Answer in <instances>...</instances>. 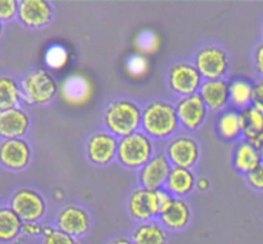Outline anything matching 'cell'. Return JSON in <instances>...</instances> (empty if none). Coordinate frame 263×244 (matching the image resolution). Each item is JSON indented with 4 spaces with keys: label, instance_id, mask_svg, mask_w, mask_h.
I'll return each mask as SVG.
<instances>
[{
    "label": "cell",
    "instance_id": "b9f144b4",
    "mask_svg": "<svg viewBox=\"0 0 263 244\" xmlns=\"http://www.w3.org/2000/svg\"><path fill=\"white\" fill-rule=\"evenodd\" d=\"M262 33H263V23H262Z\"/></svg>",
    "mask_w": 263,
    "mask_h": 244
},
{
    "label": "cell",
    "instance_id": "2e32d148",
    "mask_svg": "<svg viewBox=\"0 0 263 244\" xmlns=\"http://www.w3.org/2000/svg\"><path fill=\"white\" fill-rule=\"evenodd\" d=\"M30 128V117L20 107L0 112V138L22 139Z\"/></svg>",
    "mask_w": 263,
    "mask_h": 244
},
{
    "label": "cell",
    "instance_id": "4dcf8cb0",
    "mask_svg": "<svg viewBox=\"0 0 263 244\" xmlns=\"http://www.w3.org/2000/svg\"><path fill=\"white\" fill-rule=\"evenodd\" d=\"M18 14V2L15 0H0V21H12Z\"/></svg>",
    "mask_w": 263,
    "mask_h": 244
},
{
    "label": "cell",
    "instance_id": "74e56055",
    "mask_svg": "<svg viewBox=\"0 0 263 244\" xmlns=\"http://www.w3.org/2000/svg\"><path fill=\"white\" fill-rule=\"evenodd\" d=\"M108 244H134V241L127 236H117V238L108 241Z\"/></svg>",
    "mask_w": 263,
    "mask_h": 244
},
{
    "label": "cell",
    "instance_id": "7c38bea8",
    "mask_svg": "<svg viewBox=\"0 0 263 244\" xmlns=\"http://www.w3.org/2000/svg\"><path fill=\"white\" fill-rule=\"evenodd\" d=\"M167 158L175 167L192 168L199 159V146L190 136L180 135L167 145Z\"/></svg>",
    "mask_w": 263,
    "mask_h": 244
},
{
    "label": "cell",
    "instance_id": "4fadbf2b",
    "mask_svg": "<svg viewBox=\"0 0 263 244\" xmlns=\"http://www.w3.org/2000/svg\"><path fill=\"white\" fill-rule=\"evenodd\" d=\"M57 228L73 238L84 236L90 229L89 213L79 205H66L57 216Z\"/></svg>",
    "mask_w": 263,
    "mask_h": 244
},
{
    "label": "cell",
    "instance_id": "d6986e66",
    "mask_svg": "<svg viewBox=\"0 0 263 244\" xmlns=\"http://www.w3.org/2000/svg\"><path fill=\"white\" fill-rule=\"evenodd\" d=\"M131 240L134 244H167L168 233L162 223L151 220L134 229Z\"/></svg>",
    "mask_w": 263,
    "mask_h": 244
},
{
    "label": "cell",
    "instance_id": "d4e9b609",
    "mask_svg": "<svg viewBox=\"0 0 263 244\" xmlns=\"http://www.w3.org/2000/svg\"><path fill=\"white\" fill-rule=\"evenodd\" d=\"M22 95L17 80L9 74H0V112L17 108Z\"/></svg>",
    "mask_w": 263,
    "mask_h": 244
},
{
    "label": "cell",
    "instance_id": "4316f807",
    "mask_svg": "<svg viewBox=\"0 0 263 244\" xmlns=\"http://www.w3.org/2000/svg\"><path fill=\"white\" fill-rule=\"evenodd\" d=\"M90 85L84 77L72 76L63 84V95L71 103H81L89 97Z\"/></svg>",
    "mask_w": 263,
    "mask_h": 244
},
{
    "label": "cell",
    "instance_id": "f546056e",
    "mask_svg": "<svg viewBox=\"0 0 263 244\" xmlns=\"http://www.w3.org/2000/svg\"><path fill=\"white\" fill-rule=\"evenodd\" d=\"M156 197H157V205H158V216H162L163 213H166L170 208L174 204L175 199L176 198L166 189V187H162V189L156 190Z\"/></svg>",
    "mask_w": 263,
    "mask_h": 244
},
{
    "label": "cell",
    "instance_id": "1f68e13d",
    "mask_svg": "<svg viewBox=\"0 0 263 244\" xmlns=\"http://www.w3.org/2000/svg\"><path fill=\"white\" fill-rule=\"evenodd\" d=\"M247 181L254 190L263 192V161L253 172L247 175Z\"/></svg>",
    "mask_w": 263,
    "mask_h": 244
},
{
    "label": "cell",
    "instance_id": "8fae6325",
    "mask_svg": "<svg viewBox=\"0 0 263 244\" xmlns=\"http://www.w3.org/2000/svg\"><path fill=\"white\" fill-rule=\"evenodd\" d=\"M17 18L25 27L39 30L51 22L53 9L44 0H21L18 2Z\"/></svg>",
    "mask_w": 263,
    "mask_h": 244
},
{
    "label": "cell",
    "instance_id": "9c48e42d",
    "mask_svg": "<svg viewBox=\"0 0 263 244\" xmlns=\"http://www.w3.org/2000/svg\"><path fill=\"white\" fill-rule=\"evenodd\" d=\"M31 161V148L25 139L0 141V166L9 171H22Z\"/></svg>",
    "mask_w": 263,
    "mask_h": 244
},
{
    "label": "cell",
    "instance_id": "ffe728a7",
    "mask_svg": "<svg viewBox=\"0 0 263 244\" xmlns=\"http://www.w3.org/2000/svg\"><path fill=\"white\" fill-rule=\"evenodd\" d=\"M197 185L195 175L190 168H182V167H171L168 179L166 182V189L172 195L184 197L189 194L194 186Z\"/></svg>",
    "mask_w": 263,
    "mask_h": 244
},
{
    "label": "cell",
    "instance_id": "7402d4cb",
    "mask_svg": "<svg viewBox=\"0 0 263 244\" xmlns=\"http://www.w3.org/2000/svg\"><path fill=\"white\" fill-rule=\"evenodd\" d=\"M243 115L240 110L228 109L220 116L217 121V131L225 140H236L243 135Z\"/></svg>",
    "mask_w": 263,
    "mask_h": 244
},
{
    "label": "cell",
    "instance_id": "ab89813d",
    "mask_svg": "<svg viewBox=\"0 0 263 244\" xmlns=\"http://www.w3.org/2000/svg\"><path fill=\"white\" fill-rule=\"evenodd\" d=\"M254 146H256V148L258 149L259 154H261V157H262V159H263V135L261 136V139H259V140L257 141V144Z\"/></svg>",
    "mask_w": 263,
    "mask_h": 244
},
{
    "label": "cell",
    "instance_id": "e575fe53",
    "mask_svg": "<svg viewBox=\"0 0 263 244\" xmlns=\"http://www.w3.org/2000/svg\"><path fill=\"white\" fill-rule=\"evenodd\" d=\"M138 45L141 50L152 51L157 45V40L154 33L152 32H143L138 39Z\"/></svg>",
    "mask_w": 263,
    "mask_h": 244
},
{
    "label": "cell",
    "instance_id": "836d02e7",
    "mask_svg": "<svg viewBox=\"0 0 263 244\" xmlns=\"http://www.w3.org/2000/svg\"><path fill=\"white\" fill-rule=\"evenodd\" d=\"M127 69L131 74H135V76H139V74L144 73L146 69L145 58L141 55L131 57V58L127 61Z\"/></svg>",
    "mask_w": 263,
    "mask_h": 244
},
{
    "label": "cell",
    "instance_id": "7bdbcfd3",
    "mask_svg": "<svg viewBox=\"0 0 263 244\" xmlns=\"http://www.w3.org/2000/svg\"><path fill=\"white\" fill-rule=\"evenodd\" d=\"M261 112H262V115H263V110H261Z\"/></svg>",
    "mask_w": 263,
    "mask_h": 244
},
{
    "label": "cell",
    "instance_id": "d590c367",
    "mask_svg": "<svg viewBox=\"0 0 263 244\" xmlns=\"http://www.w3.org/2000/svg\"><path fill=\"white\" fill-rule=\"evenodd\" d=\"M252 105L263 110V79L258 80L253 85V98H252Z\"/></svg>",
    "mask_w": 263,
    "mask_h": 244
},
{
    "label": "cell",
    "instance_id": "3957f363",
    "mask_svg": "<svg viewBox=\"0 0 263 244\" xmlns=\"http://www.w3.org/2000/svg\"><path fill=\"white\" fill-rule=\"evenodd\" d=\"M153 152L152 139L143 131H138L118 140L117 159L126 168H143L153 158Z\"/></svg>",
    "mask_w": 263,
    "mask_h": 244
},
{
    "label": "cell",
    "instance_id": "f1b7e54d",
    "mask_svg": "<svg viewBox=\"0 0 263 244\" xmlns=\"http://www.w3.org/2000/svg\"><path fill=\"white\" fill-rule=\"evenodd\" d=\"M67 50L62 45H54L48 50L45 62L50 68H62L67 61Z\"/></svg>",
    "mask_w": 263,
    "mask_h": 244
},
{
    "label": "cell",
    "instance_id": "603a6c76",
    "mask_svg": "<svg viewBox=\"0 0 263 244\" xmlns=\"http://www.w3.org/2000/svg\"><path fill=\"white\" fill-rule=\"evenodd\" d=\"M190 216H192V213H190L187 203L181 198H176L172 207L166 213L159 216V220L166 229L179 231L186 228L190 221Z\"/></svg>",
    "mask_w": 263,
    "mask_h": 244
},
{
    "label": "cell",
    "instance_id": "f35d334b",
    "mask_svg": "<svg viewBox=\"0 0 263 244\" xmlns=\"http://www.w3.org/2000/svg\"><path fill=\"white\" fill-rule=\"evenodd\" d=\"M197 186L199 190H207L210 187V181L207 179H200L197 181Z\"/></svg>",
    "mask_w": 263,
    "mask_h": 244
},
{
    "label": "cell",
    "instance_id": "8992f818",
    "mask_svg": "<svg viewBox=\"0 0 263 244\" xmlns=\"http://www.w3.org/2000/svg\"><path fill=\"white\" fill-rule=\"evenodd\" d=\"M9 207L23 222H39L46 211L43 195L30 187L15 190L9 199Z\"/></svg>",
    "mask_w": 263,
    "mask_h": 244
},
{
    "label": "cell",
    "instance_id": "44dd1931",
    "mask_svg": "<svg viewBox=\"0 0 263 244\" xmlns=\"http://www.w3.org/2000/svg\"><path fill=\"white\" fill-rule=\"evenodd\" d=\"M23 221L10 207H0V243H18Z\"/></svg>",
    "mask_w": 263,
    "mask_h": 244
},
{
    "label": "cell",
    "instance_id": "6da1fadb",
    "mask_svg": "<svg viewBox=\"0 0 263 244\" xmlns=\"http://www.w3.org/2000/svg\"><path fill=\"white\" fill-rule=\"evenodd\" d=\"M143 109L128 98L112 100L103 113V122L108 133L116 138H125L138 133L141 127Z\"/></svg>",
    "mask_w": 263,
    "mask_h": 244
},
{
    "label": "cell",
    "instance_id": "484cf974",
    "mask_svg": "<svg viewBox=\"0 0 263 244\" xmlns=\"http://www.w3.org/2000/svg\"><path fill=\"white\" fill-rule=\"evenodd\" d=\"M243 115V136L247 141L256 145L257 141L263 135V115L258 108L251 105L247 109L241 110Z\"/></svg>",
    "mask_w": 263,
    "mask_h": 244
},
{
    "label": "cell",
    "instance_id": "d6a6232c",
    "mask_svg": "<svg viewBox=\"0 0 263 244\" xmlns=\"http://www.w3.org/2000/svg\"><path fill=\"white\" fill-rule=\"evenodd\" d=\"M44 229H45V226L41 225L40 222H23L21 240L32 238V236H43Z\"/></svg>",
    "mask_w": 263,
    "mask_h": 244
},
{
    "label": "cell",
    "instance_id": "8d00e7d4",
    "mask_svg": "<svg viewBox=\"0 0 263 244\" xmlns=\"http://www.w3.org/2000/svg\"><path fill=\"white\" fill-rule=\"evenodd\" d=\"M253 62L257 73L263 79V41H261V43L256 46V49H254Z\"/></svg>",
    "mask_w": 263,
    "mask_h": 244
},
{
    "label": "cell",
    "instance_id": "9a60e30c",
    "mask_svg": "<svg viewBox=\"0 0 263 244\" xmlns=\"http://www.w3.org/2000/svg\"><path fill=\"white\" fill-rule=\"evenodd\" d=\"M170 171H171V166H170V161L167 156H164V154H156L141 168V187H145V189L149 190L162 189V187L166 186Z\"/></svg>",
    "mask_w": 263,
    "mask_h": 244
},
{
    "label": "cell",
    "instance_id": "83f0119b",
    "mask_svg": "<svg viewBox=\"0 0 263 244\" xmlns=\"http://www.w3.org/2000/svg\"><path fill=\"white\" fill-rule=\"evenodd\" d=\"M41 238H43L41 244H81L76 238L63 233L58 228H49V226H45Z\"/></svg>",
    "mask_w": 263,
    "mask_h": 244
},
{
    "label": "cell",
    "instance_id": "ba28073f",
    "mask_svg": "<svg viewBox=\"0 0 263 244\" xmlns=\"http://www.w3.org/2000/svg\"><path fill=\"white\" fill-rule=\"evenodd\" d=\"M117 138L108 131H97L86 141L87 158L98 166L109 164L117 157Z\"/></svg>",
    "mask_w": 263,
    "mask_h": 244
},
{
    "label": "cell",
    "instance_id": "5b68a950",
    "mask_svg": "<svg viewBox=\"0 0 263 244\" xmlns=\"http://www.w3.org/2000/svg\"><path fill=\"white\" fill-rule=\"evenodd\" d=\"M194 66L205 80H221L228 73L230 61L229 55L218 45H205L197 51Z\"/></svg>",
    "mask_w": 263,
    "mask_h": 244
},
{
    "label": "cell",
    "instance_id": "7a4b0ae2",
    "mask_svg": "<svg viewBox=\"0 0 263 244\" xmlns=\"http://www.w3.org/2000/svg\"><path fill=\"white\" fill-rule=\"evenodd\" d=\"M176 107L166 100H153L143 108L141 128L151 139H166L176 131Z\"/></svg>",
    "mask_w": 263,
    "mask_h": 244
},
{
    "label": "cell",
    "instance_id": "e0dca14e",
    "mask_svg": "<svg viewBox=\"0 0 263 244\" xmlns=\"http://www.w3.org/2000/svg\"><path fill=\"white\" fill-rule=\"evenodd\" d=\"M205 107L211 110H220L230 102L229 84L225 80H205L199 89Z\"/></svg>",
    "mask_w": 263,
    "mask_h": 244
},
{
    "label": "cell",
    "instance_id": "52a82bcc",
    "mask_svg": "<svg viewBox=\"0 0 263 244\" xmlns=\"http://www.w3.org/2000/svg\"><path fill=\"white\" fill-rule=\"evenodd\" d=\"M202 79L194 64L175 63L168 71V85L174 92L181 98L197 94L202 86Z\"/></svg>",
    "mask_w": 263,
    "mask_h": 244
},
{
    "label": "cell",
    "instance_id": "ac0fdd59",
    "mask_svg": "<svg viewBox=\"0 0 263 244\" xmlns=\"http://www.w3.org/2000/svg\"><path fill=\"white\" fill-rule=\"evenodd\" d=\"M262 161L258 149L253 144L246 139L236 143L233 152V164L236 171L243 175H249L259 166Z\"/></svg>",
    "mask_w": 263,
    "mask_h": 244
},
{
    "label": "cell",
    "instance_id": "5bb4252c",
    "mask_svg": "<svg viewBox=\"0 0 263 244\" xmlns=\"http://www.w3.org/2000/svg\"><path fill=\"white\" fill-rule=\"evenodd\" d=\"M128 213L136 221L146 222L158 216L156 190H149L145 187H138L133 190L128 198Z\"/></svg>",
    "mask_w": 263,
    "mask_h": 244
},
{
    "label": "cell",
    "instance_id": "277c9868",
    "mask_svg": "<svg viewBox=\"0 0 263 244\" xmlns=\"http://www.w3.org/2000/svg\"><path fill=\"white\" fill-rule=\"evenodd\" d=\"M22 99L28 104H46L57 95L55 81L46 69L37 68L26 74L20 84Z\"/></svg>",
    "mask_w": 263,
    "mask_h": 244
},
{
    "label": "cell",
    "instance_id": "30bf717a",
    "mask_svg": "<svg viewBox=\"0 0 263 244\" xmlns=\"http://www.w3.org/2000/svg\"><path fill=\"white\" fill-rule=\"evenodd\" d=\"M175 107L180 125L186 130H198L204 122L208 108L205 107L199 92L181 98Z\"/></svg>",
    "mask_w": 263,
    "mask_h": 244
},
{
    "label": "cell",
    "instance_id": "60d3db41",
    "mask_svg": "<svg viewBox=\"0 0 263 244\" xmlns=\"http://www.w3.org/2000/svg\"><path fill=\"white\" fill-rule=\"evenodd\" d=\"M2 33H3V22L0 21V36H2Z\"/></svg>",
    "mask_w": 263,
    "mask_h": 244
},
{
    "label": "cell",
    "instance_id": "cb8c5ba5",
    "mask_svg": "<svg viewBox=\"0 0 263 244\" xmlns=\"http://www.w3.org/2000/svg\"><path fill=\"white\" fill-rule=\"evenodd\" d=\"M253 85L249 80L241 77L231 80L229 84V98L235 109L241 112L251 107L252 98H253Z\"/></svg>",
    "mask_w": 263,
    "mask_h": 244
}]
</instances>
